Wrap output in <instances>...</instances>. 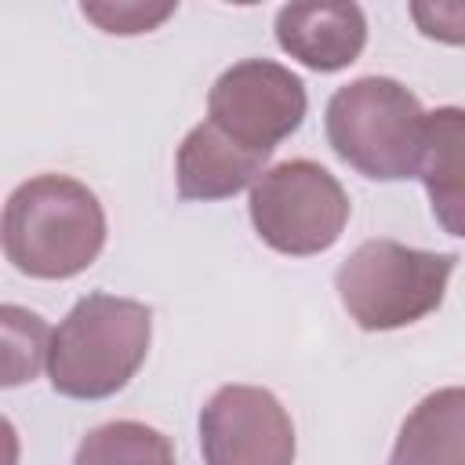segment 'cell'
<instances>
[{
	"mask_svg": "<svg viewBox=\"0 0 465 465\" xmlns=\"http://www.w3.org/2000/svg\"><path fill=\"white\" fill-rule=\"evenodd\" d=\"M265 153H251L222 134L211 120L196 124L174 156V182L182 200H229L254 185L265 171Z\"/></svg>",
	"mask_w": 465,
	"mask_h": 465,
	"instance_id": "9c48e42d",
	"label": "cell"
},
{
	"mask_svg": "<svg viewBox=\"0 0 465 465\" xmlns=\"http://www.w3.org/2000/svg\"><path fill=\"white\" fill-rule=\"evenodd\" d=\"M251 225L280 254L309 258L338 243L349 222L341 182L316 160H283L251 185Z\"/></svg>",
	"mask_w": 465,
	"mask_h": 465,
	"instance_id": "5b68a950",
	"label": "cell"
},
{
	"mask_svg": "<svg viewBox=\"0 0 465 465\" xmlns=\"http://www.w3.org/2000/svg\"><path fill=\"white\" fill-rule=\"evenodd\" d=\"M80 11H84V18H91L102 33L134 36V33L156 29L163 18H171V15L178 11V4H84Z\"/></svg>",
	"mask_w": 465,
	"mask_h": 465,
	"instance_id": "5bb4252c",
	"label": "cell"
},
{
	"mask_svg": "<svg viewBox=\"0 0 465 465\" xmlns=\"http://www.w3.org/2000/svg\"><path fill=\"white\" fill-rule=\"evenodd\" d=\"M4 254L33 280H69L105 247L98 196L69 174H36L4 203Z\"/></svg>",
	"mask_w": 465,
	"mask_h": 465,
	"instance_id": "6da1fadb",
	"label": "cell"
},
{
	"mask_svg": "<svg viewBox=\"0 0 465 465\" xmlns=\"http://www.w3.org/2000/svg\"><path fill=\"white\" fill-rule=\"evenodd\" d=\"M454 265V251H418L378 236L338 265L334 287L360 331H396L440 309Z\"/></svg>",
	"mask_w": 465,
	"mask_h": 465,
	"instance_id": "3957f363",
	"label": "cell"
},
{
	"mask_svg": "<svg viewBox=\"0 0 465 465\" xmlns=\"http://www.w3.org/2000/svg\"><path fill=\"white\" fill-rule=\"evenodd\" d=\"M73 465H174V447L160 429L120 418L91 429L80 440Z\"/></svg>",
	"mask_w": 465,
	"mask_h": 465,
	"instance_id": "7c38bea8",
	"label": "cell"
},
{
	"mask_svg": "<svg viewBox=\"0 0 465 465\" xmlns=\"http://www.w3.org/2000/svg\"><path fill=\"white\" fill-rule=\"evenodd\" d=\"M149 338V305L105 291L84 294L51 334V389L69 400H105L120 392L145 363Z\"/></svg>",
	"mask_w": 465,
	"mask_h": 465,
	"instance_id": "7a4b0ae2",
	"label": "cell"
},
{
	"mask_svg": "<svg viewBox=\"0 0 465 465\" xmlns=\"http://www.w3.org/2000/svg\"><path fill=\"white\" fill-rule=\"evenodd\" d=\"M276 44L305 69L338 73L367 44V18L356 4H283L276 11Z\"/></svg>",
	"mask_w": 465,
	"mask_h": 465,
	"instance_id": "ba28073f",
	"label": "cell"
},
{
	"mask_svg": "<svg viewBox=\"0 0 465 465\" xmlns=\"http://www.w3.org/2000/svg\"><path fill=\"white\" fill-rule=\"evenodd\" d=\"M305 109L309 94L302 76L269 58L229 65L207 94V120L236 145L265 156L302 127Z\"/></svg>",
	"mask_w": 465,
	"mask_h": 465,
	"instance_id": "8992f818",
	"label": "cell"
},
{
	"mask_svg": "<svg viewBox=\"0 0 465 465\" xmlns=\"http://www.w3.org/2000/svg\"><path fill=\"white\" fill-rule=\"evenodd\" d=\"M411 18L429 40L465 44V4H411Z\"/></svg>",
	"mask_w": 465,
	"mask_h": 465,
	"instance_id": "9a60e30c",
	"label": "cell"
},
{
	"mask_svg": "<svg viewBox=\"0 0 465 465\" xmlns=\"http://www.w3.org/2000/svg\"><path fill=\"white\" fill-rule=\"evenodd\" d=\"M418 178L443 232L465 240V109L440 105L425 113Z\"/></svg>",
	"mask_w": 465,
	"mask_h": 465,
	"instance_id": "30bf717a",
	"label": "cell"
},
{
	"mask_svg": "<svg viewBox=\"0 0 465 465\" xmlns=\"http://www.w3.org/2000/svg\"><path fill=\"white\" fill-rule=\"evenodd\" d=\"M425 109L392 76H360L327 102V142L363 178H418Z\"/></svg>",
	"mask_w": 465,
	"mask_h": 465,
	"instance_id": "277c9868",
	"label": "cell"
},
{
	"mask_svg": "<svg viewBox=\"0 0 465 465\" xmlns=\"http://www.w3.org/2000/svg\"><path fill=\"white\" fill-rule=\"evenodd\" d=\"M0 323H4V385L33 381L36 371L47 363L54 331H47V323L36 312L18 305H4Z\"/></svg>",
	"mask_w": 465,
	"mask_h": 465,
	"instance_id": "4fadbf2b",
	"label": "cell"
},
{
	"mask_svg": "<svg viewBox=\"0 0 465 465\" xmlns=\"http://www.w3.org/2000/svg\"><path fill=\"white\" fill-rule=\"evenodd\" d=\"M389 465H465V385L418 400L396 432Z\"/></svg>",
	"mask_w": 465,
	"mask_h": 465,
	"instance_id": "8fae6325",
	"label": "cell"
},
{
	"mask_svg": "<svg viewBox=\"0 0 465 465\" xmlns=\"http://www.w3.org/2000/svg\"><path fill=\"white\" fill-rule=\"evenodd\" d=\"M287 407L262 385H222L200 411L203 465H294Z\"/></svg>",
	"mask_w": 465,
	"mask_h": 465,
	"instance_id": "52a82bcc",
	"label": "cell"
}]
</instances>
